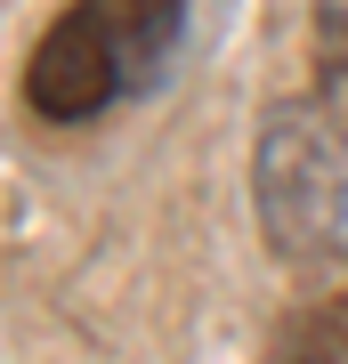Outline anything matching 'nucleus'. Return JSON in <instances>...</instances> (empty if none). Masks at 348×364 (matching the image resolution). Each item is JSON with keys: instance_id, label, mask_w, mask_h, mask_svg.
<instances>
[{"instance_id": "nucleus-3", "label": "nucleus", "mask_w": 348, "mask_h": 364, "mask_svg": "<svg viewBox=\"0 0 348 364\" xmlns=\"http://www.w3.org/2000/svg\"><path fill=\"white\" fill-rule=\"evenodd\" d=\"M73 9L90 16V33L105 41L122 90H146V81L170 65V41H179L186 0H73Z\"/></svg>"}, {"instance_id": "nucleus-1", "label": "nucleus", "mask_w": 348, "mask_h": 364, "mask_svg": "<svg viewBox=\"0 0 348 364\" xmlns=\"http://www.w3.org/2000/svg\"><path fill=\"white\" fill-rule=\"evenodd\" d=\"M259 227L275 251H324L348 227V114L324 97H292L259 122Z\"/></svg>"}, {"instance_id": "nucleus-2", "label": "nucleus", "mask_w": 348, "mask_h": 364, "mask_svg": "<svg viewBox=\"0 0 348 364\" xmlns=\"http://www.w3.org/2000/svg\"><path fill=\"white\" fill-rule=\"evenodd\" d=\"M122 97V73L105 57V41L90 33V16L65 9L49 33H41L33 65H25V105L41 122H97L105 105Z\"/></svg>"}, {"instance_id": "nucleus-4", "label": "nucleus", "mask_w": 348, "mask_h": 364, "mask_svg": "<svg viewBox=\"0 0 348 364\" xmlns=\"http://www.w3.org/2000/svg\"><path fill=\"white\" fill-rule=\"evenodd\" d=\"M284 364H348V324L340 316H308L284 332Z\"/></svg>"}]
</instances>
